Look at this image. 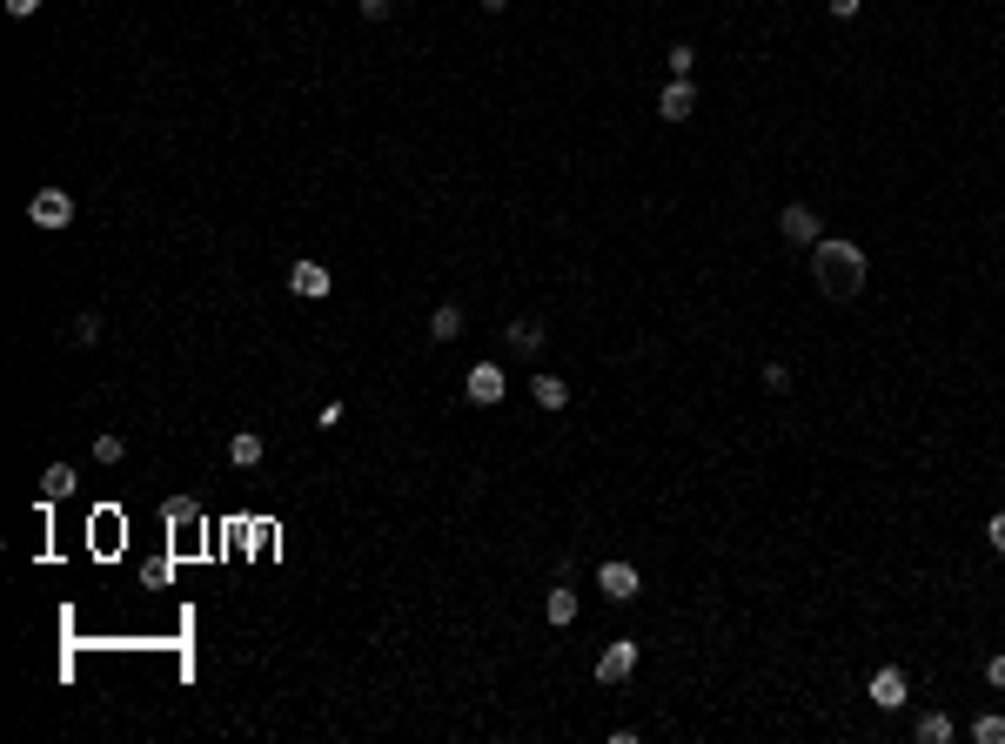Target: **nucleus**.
Returning a JSON list of instances; mask_svg holds the SVG:
<instances>
[{
    "instance_id": "nucleus-1",
    "label": "nucleus",
    "mask_w": 1005,
    "mask_h": 744,
    "mask_svg": "<svg viewBox=\"0 0 1005 744\" xmlns=\"http://www.w3.org/2000/svg\"><path fill=\"white\" fill-rule=\"evenodd\" d=\"M811 269H818V289H825L831 302H851V295L865 289V248L845 242V235H818Z\"/></svg>"
},
{
    "instance_id": "nucleus-2",
    "label": "nucleus",
    "mask_w": 1005,
    "mask_h": 744,
    "mask_svg": "<svg viewBox=\"0 0 1005 744\" xmlns=\"http://www.w3.org/2000/svg\"><path fill=\"white\" fill-rule=\"evenodd\" d=\"M27 222L47 228V235H54V228H67V222H74V195H67V188H41V195L27 202Z\"/></svg>"
},
{
    "instance_id": "nucleus-3",
    "label": "nucleus",
    "mask_w": 1005,
    "mask_h": 744,
    "mask_svg": "<svg viewBox=\"0 0 1005 744\" xmlns=\"http://www.w3.org/2000/svg\"><path fill=\"white\" fill-rule=\"evenodd\" d=\"M503 389H510L503 362H476V369H469V383H463V396H469L476 409H496V403H503Z\"/></svg>"
},
{
    "instance_id": "nucleus-4",
    "label": "nucleus",
    "mask_w": 1005,
    "mask_h": 744,
    "mask_svg": "<svg viewBox=\"0 0 1005 744\" xmlns=\"http://www.w3.org/2000/svg\"><path fill=\"white\" fill-rule=\"evenodd\" d=\"M597 590L610 597V604H630V597L644 590V577H637V564H624V557H610V564H597Z\"/></svg>"
},
{
    "instance_id": "nucleus-5",
    "label": "nucleus",
    "mask_w": 1005,
    "mask_h": 744,
    "mask_svg": "<svg viewBox=\"0 0 1005 744\" xmlns=\"http://www.w3.org/2000/svg\"><path fill=\"white\" fill-rule=\"evenodd\" d=\"M778 235H784V242H791V248H818V235H825V222H818V215H811V208H804V202H791V208H784V215H778Z\"/></svg>"
},
{
    "instance_id": "nucleus-6",
    "label": "nucleus",
    "mask_w": 1005,
    "mask_h": 744,
    "mask_svg": "<svg viewBox=\"0 0 1005 744\" xmlns=\"http://www.w3.org/2000/svg\"><path fill=\"white\" fill-rule=\"evenodd\" d=\"M871 704H878V711H905V704H912V684H905L898 664H885V671L871 677Z\"/></svg>"
},
{
    "instance_id": "nucleus-7",
    "label": "nucleus",
    "mask_w": 1005,
    "mask_h": 744,
    "mask_svg": "<svg viewBox=\"0 0 1005 744\" xmlns=\"http://www.w3.org/2000/svg\"><path fill=\"white\" fill-rule=\"evenodd\" d=\"M637 657H644V651H637L630 637H617V644H610V651L597 657V684H624V677L637 671Z\"/></svg>"
},
{
    "instance_id": "nucleus-8",
    "label": "nucleus",
    "mask_w": 1005,
    "mask_h": 744,
    "mask_svg": "<svg viewBox=\"0 0 1005 744\" xmlns=\"http://www.w3.org/2000/svg\"><path fill=\"white\" fill-rule=\"evenodd\" d=\"M289 289L302 295V302H322V295L335 289V275L322 269V262H295V269H289Z\"/></svg>"
},
{
    "instance_id": "nucleus-9",
    "label": "nucleus",
    "mask_w": 1005,
    "mask_h": 744,
    "mask_svg": "<svg viewBox=\"0 0 1005 744\" xmlns=\"http://www.w3.org/2000/svg\"><path fill=\"white\" fill-rule=\"evenodd\" d=\"M691 108H697V88H691V81H670V88L657 94V114H664V121H691Z\"/></svg>"
},
{
    "instance_id": "nucleus-10",
    "label": "nucleus",
    "mask_w": 1005,
    "mask_h": 744,
    "mask_svg": "<svg viewBox=\"0 0 1005 744\" xmlns=\"http://www.w3.org/2000/svg\"><path fill=\"white\" fill-rule=\"evenodd\" d=\"M912 738L918 744H952V738H959V724H952V711H925V718L912 724Z\"/></svg>"
},
{
    "instance_id": "nucleus-11",
    "label": "nucleus",
    "mask_w": 1005,
    "mask_h": 744,
    "mask_svg": "<svg viewBox=\"0 0 1005 744\" xmlns=\"http://www.w3.org/2000/svg\"><path fill=\"white\" fill-rule=\"evenodd\" d=\"M262 456H268L262 436H255V429H235V443H228V463H235V470H255Z\"/></svg>"
},
{
    "instance_id": "nucleus-12",
    "label": "nucleus",
    "mask_w": 1005,
    "mask_h": 744,
    "mask_svg": "<svg viewBox=\"0 0 1005 744\" xmlns=\"http://www.w3.org/2000/svg\"><path fill=\"white\" fill-rule=\"evenodd\" d=\"M543 617H550V624H557V631H570V624H577V590H550V597H543Z\"/></svg>"
},
{
    "instance_id": "nucleus-13",
    "label": "nucleus",
    "mask_w": 1005,
    "mask_h": 744,
    "mask_svg": "<svg viewBox=\"0 0 1005 744\" xmlns=\"http://www.w3.org/2000/svg\"><path fill=\"white\" fill-rule=\"evenodd\" d=\"M429 336H436V342H456V336H463V309H456V302H443V309L429 316Z\"/></svg>"
},
{
    "instance_id": "nucleus-14",
    "label": "nucleus",
    "mask_w": 1005,
    "mask_h": 744,
    "mask_svg": "<svg viewBox=\"0 0 1005 744\" xmlns=\"http://www.w3.org/2000/svg\"><path fill=\"white\" fill-rule=\"evenodd\" d=\"M503 342H510L516 356H536V349H543V329H536V322H510V329H503Z\"/></svg>"
},
{
    "instance_id": "nucleus-15",
    "label": "nucleus",
    "mask_w": 1005,
    "mask_h": 744,
    "mask_svg": "<svg viewBox=\"0 0 1005 744\" xmlns=\"http://www.w3.org/2000/svg\"><path fill=\"white\" fill-rule=\"evenodd\" d=\"M41 496H47V503H61V496H74V463H54V470L41 476Z\"/></svg>"
},
{
    "instance_id": "nucleus-16",
    "label": "nucleus",
    "mask_w": 1005,
    "mask_h": 744,
    "mask_svg": "<svg viewBox=\"0 0 1005 744\" xmlns=\"http://www.w3.org/2000/svg\"><path fill=\"white\" fill-rule=\"evenodd\" d=\"M536 403H543V409H563V403H570V383H563V376H536Z\"/></svg>"
},
{
    "instance_id": "nucleus-17",
    "label": "nucleus",
    "mask_w": 1005,
    "mask_h": 744,
    "mask_svg": "<svg viewBox=\"0 0 1005 744\" xmlns=\"http://www.w3.org/2000/svg\"><path fill=\"white\" fill-rule=\"evenodd\" d=\"M972 744H1005V711H985V718H972Z\"/></svg>"
},
{
    "instance_id": "nucleus-18",
    "label": "nucleus",
    "mask_w": 1005,
    "mask_h": 744,
    "mask_svg": "<svg viewBox=\"0 0 1005 744\" xmlns=\"http://www.w3.org/2000/svg\"><path fill=\"white\" fill-rule=\"evenodd\" d=\"M691 68H697V47L677 41V47H670V81H691Z\"/></svg>"
},
{
    "instance_id": "nucleus-19",
    "label": "nucleus",
    "mask_w": 1005,
    "mask_h": 744,
    "mask_svg": "<svg viewBox=\"0 0 1005 744\" xmlns=\"http://www.w3.org/2000/svg\"><path fill=\"white\" fill-rule=\"evenodd\" d=\"M121 456H128L121 436H94V463H121Z\"/></svg>"
},
{
    "instance_id": "nucleus-20",
    "label": "nucleus",
    "mask_w": 1005,
    "mask_h": 744,
    "mask_svg": "<svg viewBox=\"0 0 1005 744\" xmlns=\"http://www.w3.org/2000/svg\"><path fill=\"white\" fill-rule=\"evenodd\" d=\"M764 389L784 396V389H791V369H784V362H764Z\"/></svg>"
},
{
    "instance_id": "nucleus-21",
    "label": "nucleus",
    "mask_w": 1005,
    "mask_h": 744,
    "mask_svg": "<svg viewBox=\"0 0 1005 744\" xmlns=\"http://www.w3.org/2000/svg\"><path fill=\"white\" fill-rule=\"evenodd\" d=\"M168 523H195V496H168Z\"/></svg>"
},
{
    "instance_id": "nucleus-22",
    "label": "nucleus",
    "mask_w": 1005,
    "mask_h": 744,
    "mask_svg": "<svg viewBox=\"0 0 1005 744\" xmlns=\"http://www.w3.org/2000/svg\"><path fill=\"white\" fill-rule=\"evenodd\" d=\"M356 7H362V21H389L396 14V0H356Z\"/></svg>"
},
{
    "instance_id": "nucleus-23",
    "label": "nucleus",
    "mask_w": 1005,
    "mask_h": 744,
    "mask_svg": "<svg viewBox=\"0 0 1005 744\" xmlns=\"http://www.w3.org/2000/svg\"><path fill=\"white\" fill-rule=\"evenodd\" d=\"M985 543H992V550L1005 557V510H999V517H985Z\"/></svg>"
},
{
    "instance_id": "nucleus-24",
    "label": "nucleus",
    "mask_w": 1005,
    "mask_h": 744,
    "mask_svg": "<svg viewBox=\"0 0 1005 744\" xmlns=\"http://www.w3.org/2000/svg\"><path fill=\"white\" fill-rule=\"evenodd\" d=\"M74 342H101V316H81V322H74Z\"/></svg>"
},
{
    "instance_id": "nucleus-25",
    "label": "nucleus",
    "mask_w": 1005,
    "mask_h": 744,
    "mask_svg": "<svg viewBox=\"0 0 1005 744\" xmlns=\"http://www.w3.org/2000/svg\"><path fill=\"white\" fill-rule=\"evenodd\" d=\"M825 7H831V21H858V7H865V0H825Z\"/></svg>"
},
{
    "instance_id": "nucleus-26",
    "label": "nucleus",
    "mask_w": 1005,
    "mask_h": 744,
    "mask_svg": "<svg viewBox=\"0 0 1005 744\" xmlns=\"http://www.w3.org/2000/svg\"><path fill=\"white\" fill-rule=\"evenodd\" d=\"M985 684H992V691H1005V651L992 657V664H985Z\"/></svg>"
},
{
    "instance_id": "nucleus-27",
    "label": "nucleus",
    "mask_w": 1005,
    "mask_h": 744,
    "mask_svg": "<svg viewBox=\"0 0 1005 744\" xmlns=\"http://www.w3.org/2000/svg\"><path fill=\"white\" fill-rule=\"evenodd\" d=\"M7 14H14V21H34V14H41V0H7Z\"/></svg>"
},
{
    "instance_id": "nucleus-28",
    "label": "nucleus",
    "mask_w": 1005,
    "mask_h": 744,
    "mask_svg": "<svg viewBox=\"0 0 1005 744\" xmlns=\"http://www.w3.org/2000/svg\"><path fill=\"white\" fill-rule=\"evenodd\" d=\"M503 7H510V0H483V14H503Z\"/></svg>"
}]
</instances>
